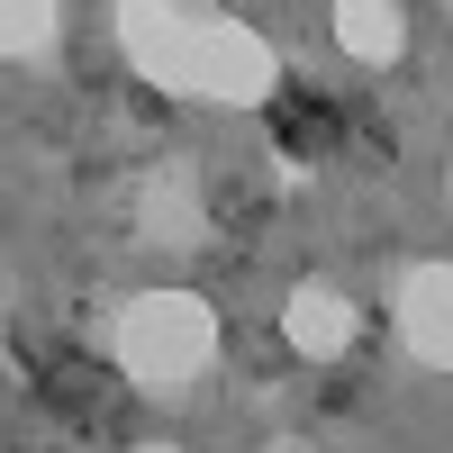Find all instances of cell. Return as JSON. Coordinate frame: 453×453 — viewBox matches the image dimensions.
<instances>
[{
	"instance_id": "2",
	"label": "cell",
	"mask_w": 453,
	"mask_h": 453,
	"mask_svg": "<svg viewBox=\"0 0 453 453\" xmlns=\"http://www.w3.org/2000/svg\"><path fill=\"white\" fill-rule=\"evenodd\" d=\"M109 345H119V372L145 390H181L200 381L209 354H218V309L191 290H145L119 309V326H109Z\"/></svg>"
},
{
	"instance_id": "4",
	"label": "cell",
	"mask_w": 453,
	"mask_h": 453,
	"mask_svg": "<svg viewBox=\"0 0 453 453\" xmlns=\"http://www.w3.org/2000/svg\"><path fill=\"white\" fill-rule=\"evenodd\" d=\"M136 236L145 245H200L209 236V209H200V173L191 164H155V181H145V200H136Z\"/></svg>"
},
{
	"instance_id": "3",
	"label": "cell",
	"mask_w": 453,
	"mask_h": 453,
	"mask_svg": "<svg viewBox=\"0 0 453 453\" xmlns=\"http://www.w3.org/2000/svg\"><path fill=\"white\" fill-rule=\"evenodd\" d=\"M399 335H408L418 363L453 372V263H418L399 281Z\"/></svg>"
},
{
	"instance_id": "5",
	"label": "cell",
	"mask_w": 453,
	"mask_h": 453,
	"mask_svg": "<svg viewBox=\"0 0 453 453\" xmlns=\"http://www.w3.org/2000/svg\"><path fill=\"white\" fill-rule=\"evenodd\" d=\"M281 326H290V345H299V354H318V363H326V354H345V345H354V299L335 290V281H299V290H290V309H281Z\"/></svg>"
},
{
	"instance_id": "8",
	"label": "cell",
	"mask_w": 453,
	"mask_h": 453,
	"mask_svg": "<svg viewBox=\"0 0 453 453\" xmlns=\"http://www.w3.org/2000/svg\"><path fill=\"white\" fill-rule=\"evenodd\" d=\"M145 453H173V444H145Z\"/></svg>"
},
{
	"instance_id": "1",
	"label": "cell",
	"mask_w": 453,
	"mask_h": 453,
	"mask_svg": "<svg viewBox=\"0 0 453 453\" xmlns=\"http://www.w3.org/2000/svg\"><path fill=\"white\" fill-rule=\"evenodd\" d=\"M119 46H127V64L145 73V82H164L181 100L254 109L281 82V55L263 46L254 27L209 19V10H191V0H119Z\"/></svg>"
},
{
	"instance_id": "6",
	"label": "cell",
	"mask_w": 453,
	"mask_h": 453,
	"mask_svg": "<svg viewBox=\"0 0 453 453\" xmlns=\"http://www.w3.org/2000/svg\"><path fill=\"white\" fill-rule=\"evenodd\" d=\"M335 46L363 55V64H390L408 46V19H399V0H335Z\"/></svg>"
},
{
	"instance_id": "7",
	"label": "cell",
	"mask_w": 453,
	"mask_h": 453,
	"mask_svg": "<svg viewBox=\"0 0 453 453\" xmlns=\"http://www.w3.org/2000/svg\"><path fill=\"white\" fill-rule=\"evenodd\" d=\"M55 46V0H0V64Z\"/></svg>"
}]
</instances>
